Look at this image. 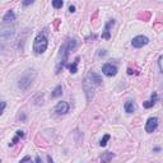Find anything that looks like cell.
<instances>
[{"instance_id": "cell-2", "label": "cell", "mask_w": 163, "mask_h": 163, "mask_svg": "<svg viewBox=\"0 0 163 163\" xmlns=\"http://www.w3.org/2000/svg\"><path fill=\"white\" fill-rule=\"evenodd\" d=\"M102 83V78L96 74V73H89L87 75V78L84 79V83H83V87H84V91H85V94H87V99L91 101L92 97H93V92H94V88L98 87V85Z\"/></svg>"}, {"instance_id": "cell-19", "label": "cell", "mask_w": 163, "mask_h": 163, "mask_svg": "<svg viewBox=\"0 0 163 163\" xmlns=\"http://www.w3.org/2000/svg\"><path fill=\"white\" fill-rule=\"evenodd\" d=\"M158 64H159V68H161V70H162V73H163V55L159 57V60H158Z\"/></svg>"}, {"instance_id": "cell-17", "label": "cell", "mask_w": 163, "mask_h": 163, "mask_svg": "<svg viewBox=\"0 0 163 163\" xmlns=\"http://www.w3.org/2000/svg\"><path fill=\"white\" fill-rule=\"evenodd\" d=\"M19 136H21V138H22V136H24L23 131H21V130H19V131H17V136H15V138L13 139V142L10 143V145H14V144H15L17 142H18V139H19Z\"/></svg>"}, {"instance_id": "cell-4", "label": "cell", "mask_w": 163, "mask_h": 163, "mask_svg": "<svg viewBox=\"0 0 163 163\" xmlns=\"http://www.w3.org/2000/svg\"><path fill=\"white\" fill-rule=\"evenodd\" d=\"M32 70H28L23 76H21V79L18 82V87L22 89V91H27L28 87L32 84V80L35 78V73H31Z\"/></svg>"}, {"instance_id": "cell-22", "label": "cell", "mask_w": 163, "mask_h": 163, "mask_svg": "<svg viewBox=\"0 0 163 163\" xmlns=\"http://www.w3.org/2000/svg\"><path fill=\"white\" fill-rule=\"evenodd\" d=\"M69 12H70V13H74V12H75V6H74V5H70V6H69Z\"/></svg>"}, {"instance_id": "cell-1", "label": "cell", "mask_w": 163, "mask_h": 163, "mask_svg": "<svg viewBox=\"0 0 163 163\" xmlns=\"http://www.w3.org/2000/svg\"><path fill=\"white\" fill-rule=\"evenodd\" d=\"M76 46V41L75 40H68L66 42H64V45L60 47V52H59V60H57V65H56V74L60 73V70L66 65L68 61V56H69L70 51L73 49H75Z\"/></svg>"}, {"instance_id": "cell-3", "label": "cell", "mask_w": 163, "mask_h": 163, "mask_svg": "<svg viewBox=\"0 0 163 163\" xmlns=\"http://www.w3.org/2000/svg\"><path fill=\"white\" fill-rule=\"evenodd\" d=\"M47 31L44 29L42 32H40L38 35L35 38V42H33V51L40 55V54H44L46 49H47Z\"/></svg>"}, {"instance_id": "cell-18", "label": "cell", "mask_w": 163, "mask_h": 163, "mask_svg": "<svg viewBox=\"0 0 163 163\" xmlns=\"http://www.w3.org/2000/svg\"><path fill=\"white\" fill-rule=\"evenodd\" d=\"M143 106H144L145 108H150V107L154 106V102H152V101H145L144 103H143Z\"/></svg>"}, {"instance_id": "cell-5", "label": "cell", "mask_w": 163, "mask_h": 163, "mask_svg": "<svg viewBox=\"0 0 163 163\" xmlns=\"http://www.w3.org/2000/svg\"><path fill=\"white\" fill-rule=\"evenodd\" d=\"M149 44V38L148 37H145V36H136L133 38L131 41V45L135 47V49H140L145 45H148Z\"/></svg>"}, {"instance_id": "cell-20", "label": "cell", "mask_w": 163, "mask_h": 163, "mask_svg": "<svg viewBox=\"0 0 163 163\" xmlns=\"http://www.w3.org/2000/svg\"><path fill=\"white\" fill-rule=\"evenodd\" d=\"M157 98H158V97H157V93L154 92V93L152 94V99H150V101H152V102H154V103H156V102H157Z\"/></svg>"}, {"instance_id": "cell-12", "label": "cell", "mask_w": 163, "mask_h": 163, "mask_svg": "<svg viewBox=\"0 0 163 163\" xmlns=\"http://www.w3.org/2000/svg\"><path fill=\"white\" fill-rule=\"evenodd\" d=\"M124 108H125V111L127 114H133L134 111H135V103L133 101H127L126 103H125V106H124Z\"/></svg>"}, {"instance_id": "cell-8", "label": "cell", "mask_w": 163, "mask_h": 163, "mask_svg": "<svg viewBox=\"0 0 163 163\" xmlns=\"http://www.w3.org/2000/svg\"><path fill=\"white\" fill-rule=\"evenodd\" d=\"M102 72L107 76H115L117 74V68L112 64H105L102 66Z\"/></svg>"}, {"instance_id": "cell-11", "label": "cell", "mask_w": 163, "mask_h": 163, "mask_svg": "<svg viewBox=\"0 0 163 163\" xmlns=\"http://www.w3.org/2000/svg\"><path fill=\"white\" fill-rule=\"evenodd\" d=\"M114 157H115L114 153H111V152H105V153H102V156H101V162H102V163H110V161Z\"/></svg>"}, {"instance_id": "cell-9", "label": "cell", "mask_w": 163, "mask_h": 163, "mask_svg": "<svg viewBox=\"0 0 163 163\" xmlns=\"http://www.w3.org/2000/svg\"><path fill=\"white\" fill-rule=\"evenodd\" d=\"M13 21H15V14H14V12H13V10H8V12L5 13V15L3 17V22H4V24H6V23H12Z\"/></svg>"}, {"instance_id": "cell-6", "label": "cell", "mask_w": 163, "mask_h": 163, "mask_svg": "<svg viewBox=\"0 0 163 163\" xmlns=\"http://www.w3.org/2000/svg\"><path fill=\"white\" fill-rule=\"evenodd\" d=\"M158 127V118L157 117H149L147 124H145V131L147 133H153Z\"/></svg>"}, {"instance_id": "cell-13", "label": "cell", "mask_w": 163, "mask_h": 163, "mask_svg": "<svg viewBox=\"0 0 163 163\" xmlns=\"http://www.w3.org/2000/svg\"><path fill=\"white\" fill-rule=\"evenodd\" d=\"M78 63H79V57H76V59H75V61H73V64H70V65H68V68H69V70H70V73L75 74L76 72H78Z\"/></svg>"}, {"instance_id": "cell-23", "label": "cell", "mask_w": 163, "mask_h": 163, "mask_svg": "<svg viewBox=\"0 0 163 163\" xmlns=\"http://www.w3.org/2000/svg\"><path fill=\"white\" fill-rule=\"evenodd\" d=\"M29 4H33L32 0H29V2H23V5H29Z\"/></svg>"}, {"instance_id": "cell-15", "label": "cell", "mask_w": 163, "mask_h": 163, "mask_svg": "<svg viewBox=\"0 0 163 163\" xmlns=\"http://www.w3.org/2000/svg\"><path fill=\"white\" fill-rule=\"evenodd\" d=\"M63 5H64V3L61 2V0H54V2H52V6L56 8V9H60V8H63Z\"/></svg>"}, {"instance_id": "cell-10", "label": "cell", "mask_w": 163, "mask_h": 163, "mask_svg": "<svg viewBox=\"0 0 163 163\" xmlns=\"http://www.w3.org/2000/svg\"><path fill=\"white\" fill-rule=\"evenodd\" d=\"M115 24V21L114 19H110L107 23H106V25H105V32L102 33V38H110V28H111V25H114Z\"/></svg>"}, {"instance_id": "cell-24", "label": "cell", "mask_w": 163, "mask_h": 163, "mask_svg": "<svg viewBox=\"0 0 163 163\" xmlns=\"http://www.w3.org/2000/svg\"><path fill=\"white\" fill-rule=\"evenodd\" d=\"M47 162H49V163H55V162L52 161V158H51L50 156H47Z\"/></svg>"}, {"instance_id": "cell-16", "label": "cell", "mask_w": 163, "mask_h": 163, "mask_svg": "<svg viewBox=\"0 0 163 163\" xmlns=\"http://www.w3.org/2000/svg\"><path fill=\"white\" fill-rule=\"evenodd\" d=\"M110 138H111V136H110L108 134H106V135L103 136V139H102V140H101V143H99L101 147H106V144H107V142L110 140Z\"/></svg>"}, {"instance_id": "cell-21", "label": "cell", "mask_w": 163, "mask_h": 163, "mask_svg": "<svg viewBox=\"0 0 163 163\" xmlns=\"http://www.w3.org/2000/svg\"><path fill=\"white\" fill-rule=\"evenodd\" d=\"M5 106H6V103H5V102L3 101V102H2V111H0V114H3V112H4V110H5Z\"/></svg>"}, {"instance_id": "cell-14", "label": "cell", "mask_w": 163, "mask_h": 163, "mask_svg": "<svg viewBox=\"0 0 163 163\" xmlns=\"http://www.w3.org/2000/svg\"><path fill=\"white\" fill-rule=\"evenodd\" d=\"M61 93H63L61 85H57V87L54 89V92L51 93V97H52V98H56V97H59V96H61Z\"/></svg>"}, {"instance_id": "cell-7", "label": "cell", "mask_w": 163, "mask_h": 163, "mask_svg": "<svg viewBox=\"0 0 163 163\" xmlns=\"http://www.w3.org/2000/svg\"><path fill=\"white\" fill-rule=\"evenodd\" d=\"M69 108H70L69 103H68V102L61 101V102H59V103L55 106V112H57L59 115H65V114L69 112Z\"/></svg>"}, {"instance_id": "cell-25", "label": "cell", "mask_w": 163, "mask_h": 163, "mask_svg": "<svg viewBox=\"0 0 163 163\" xmlns=\"http://www.w3.org/2000/svg\"><path fill=\"white\" fill-rule=\"evenodd\" d=\"M36 163H42V161H41V158H40L38 156L36 157Z\"/></svg>"}]
</instances>
